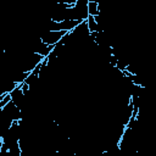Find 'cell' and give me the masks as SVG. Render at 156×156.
<instances>
[{
    "label": "cell",
    "mask_w": 156,
    "mask_h": 156,
    "mask_svg": "<svg viewBox=\"0 0 156 156\" xmlns=\"http://www.w3.org/2000/svg\"><path fill=\"white\" fill-rule=\"evenodd\" d=\"M66 33H68V32H66V30H45L40 35V39L43 43L51 45V46H55L56 44L60 43V40L63 38V35Z\"/></svg>",
    "instance_id": "obj_1"
},
{
    "label": "cell",
    "mask_w": 156,
    "mask_h": 156,
    "mask_svg": "<svg viewBox=\"0 0 156 156\" xmlns=\"http://www.w3.org/2000/svg\"><path fill=\"white\" fill-rule=\"evenodd\" d=\"M88 12L90 16H98L100 15V4L95 1H89L88 4Z\"/></svg>",
    "instance_id": "obj_3"
},
{
    "label": "cell",
    "mask_w": 156,
    "mask_h": 156,
    "mask_svg": "<svg viewBox=\"0 0 156 156\" xmlns=\"http://www.w3.org/2000/svg\"><path fill=\"white\" fill-rule=\"evenodd\" d=\"M87 24H88V28H89V32H90V33L100 32L99 24H98V22H96L95 16H90V15H89V17H88V20H87Z\"/></svg>",
    "instance_id": "obj_2"
}]
</instances>
